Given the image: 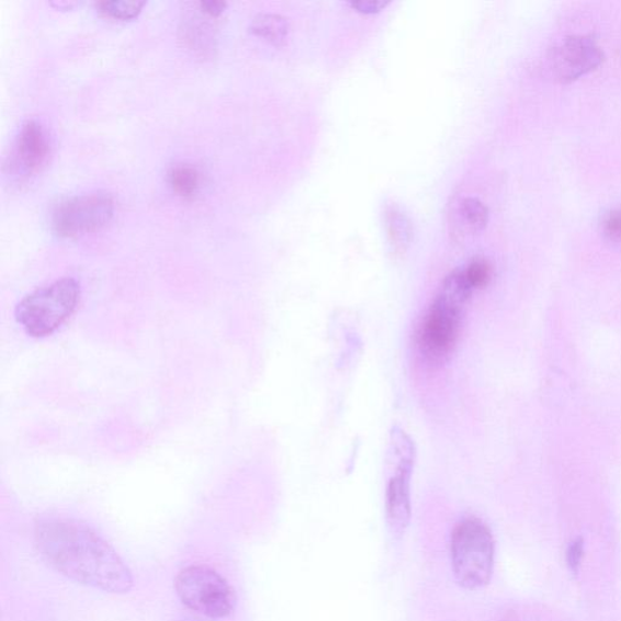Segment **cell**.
I'll return each instance as SVG.
<instances>
[{
    "instance_id": "6da1fadb",
    "label": "cell",
    "mask_w": 621,
    "mask_h": 621,
    "mask_svg": "<svg viewBox=\"0 0 621 621\" xmlns=\"http://www.w3.org/2000/svg\"><path fill=\"white\" fill-rule=\"evenodd\" d=\"M34 538L42 558L66 578L112 594L133 588L128 566L90 527L55 517L41 521Z\"/></svg>"
},
{
    "instance_id": "d6986e66",
    "label": "cell",
    "mask_w": 621,
    "mask_h": 621,
    "mask_svg": "<svg viewBox=\"0 0 621 621\" xmlns=\"http://www.w3.org/2000/svg\"><path fill=\"white\" fill-rule=\"evenodd\" d=\"M389 3L388 2H374V0H365V2H353L350 5L362 14H376L381 13Z\"/></svg>"
},
{
    "instance_id": "5b68a950",
    "label": "cell",
    "mask_w": 621,
    "mask_h": 621,
    "mask_svg": "<svg viewBox=\"0 0 621 621\" xmlns=\"http://www.w3.org/2000/svg\"><path fill=\"white\" fill-rule=\"evenodd\" d=\"M416 444L398 427L389 432L386 462L391 476L386 488V517L391 531L405 533L410 520V478L416 465Z\"/></svg>"
},
{
    "instance_id": "ffe728a7",
    "label": "cell",
    "mask_w": 621,
    "mask_h": 621,
    "mask_svg": "<svg viewBox=\"0 0 621 621\" xmlns=\"http://www.w3.org/2000/svg\"><path fill=\"white\" fill-rule=\"evenodd\" d=\"M199 5L205 15L216 18L224 13L227 3L223 2V0H203Z\"/></svg>"
},
{
    "instance_id": "ba28073f",
    "label": "cell",
    "mask_w": 621,
    "mask_h": 621,
    "mask_svg": "<svg viewBox=\"0 0 621 621\" xmlns=\"http://www.w3.org/2000/svg\"><path fill=\"white\" fill-rule=\"evenodd\" d=\"M603 60V52L591 34L569 36L552 52V70L562 80H572L589 72Z\"/></svg>"
},
{
    "instance_id": "277c9868",
    "label": "cell",
    "mask_w": 621,
    "mask_h": 621,
    "mask_svg": "<svg viewBox=\"0 0 621 621\" xmlns=\"http://www.w3.org/2000/svg\"><path fill=\"white\" fill-rule=\"evenodd\" d=\"M452 562L458 583L468 590L486 586L494 567V539L478 519L460 522L452 535Z\"/></svg>"
},
{
    "instance_id": "e0dca14e",
    "label": "cell",
    "mask_w": 621,
    "mask_h": 621,
    "mask_svg": "<svg viewBox=\"0 0 621 621\" xmlns=\"http://www.w3.org/2000/svg\"><path fill=\"white\" fill-rule=\"evenodd\" d=\"M585 555V543L583 538L575 539L567 550V565L572 573L578 574Z\"/></svg>"
},
{
    "instance_id": "5bb4252c",
    "label": "cell",
    "mask_w": 621,
    "mask_h": 621,
    "mask_svg": "<svg viewBox=\"0 0 621 621\" xmlns=\"http://www.w3.org/2000/svg\"><path fill=\"white\" fill-rule=\"evenodd\" d=\"M201 18L194 16L188 21L183 27V38L191 45L194 50L206 53L212 50L213 29L208 22L200 21Z\"/></svg>"
},
{
    "instance_id": "7a4b0ae2",
    "label": "cell",
    "mask_w": 621,
    "mask_h": 621,
    "mask_svg": "<svg viewBox=\"0 0 621 621\" xmlns=\"http://www.w3.org/2000/svg\"><path fill=\"white\" fill-rule=\"evenodd\" d=\"M473 294L463 270L443 280L417 332L419 354L429 366H442L452 358Z\"/></svg>"
},
{
    "instance_id": "9c48e42d",
    "label": "cell",
    "mask_w": 621,
    "mask_h": 621,
    "mask_svg": "<svg viewBox=\"0 0 621 621\" xmlns=\"http://www.w3.org/2000/svg\"><path fill=\"white\" fill-rule=\"evenodd\" d=\"M49 151V137L43 125L36 120L25 122L15 143L13 157L15 169L20 170L21 174H32L45 163Z\"/></svg>"
},
{
    "instance_id": "52a82bcc",
    "label": "cell",
    "mask_w": 621,
    "mask_h": 621,
    "mask_svg": "<svg viewBox=\"0 0 621 621\" xmlns=\"http://www.w3.org/2000/svg\"><path fill=\"white\" fill-rule=\"evenodd\" d=\"M113 213L114 201L108 192L75 195L56 206L53 213V228L60 237H77L105 226Z\"/></svg>"
},
{
    "instance_id": "8fae6325",
    "label": "cell",
    "mask_w": 621,
    "mask_h": 621,
    "mask_svg": "<svg viewBox=\"0 0 621 621\" xmlns=\"http://www.w3.org/2000/svg\"><path fill=\"white\" fill-rule=\"evenodd\" d=\"M456 222L463 235L478 234L488 224L487 206L477 199H464L458 206Z\"/></svg>"
},
{
    "instance_id": "8992f818",
    "label": "cell",
    "mask_w": 621,
    "mask_h": 621,
    "mask_svg": "<svg viewBox=\"0 0 621 621\" xmlns=\"http://www.w3.org/2000/svg\"><path fill=\"white\" fill-rule=\"evenodd\" d=\"M176 588L183 605L204 617L223 619L235 611L236 596L232 586L210 567L182 569Z\"/></svg>"
},
{
    "instance_id": "9a60e30c",
    "label": "cell",
    "mask_w": 621,
    "mask_h": 621,
    "mask_svg": "<svg viewBox=\"0 0 621 621\" xmlns=\"http://www.w3.org/2000/svg\"><path fill=\"white\" fill-rule=\"evenodd\" d=\"M101 13L113 19L129 20L140 14L145 2L137 0H103L97 4Z\"/></svg>"
},
{
    "instance_id": "ac0fdd59",
    "label": "cell",
    "mask_w": 621,
    "mask_h": 621,
    "mask_svg": "<svg viewBox=\"0 0 621 621\" xmlns=\"http://www.w3.org/2000/svg\"><path fill=\"white\" fill-rule=\"evenodd\" d=\"M603 232L612 239L621 240V208L609 212L603 218Z\"/></svg>"
},
{
    "instance_id": "4fadbf2b",
    "label": "cell",
    "mask_w": 621,
    "mask_h": 621,
    "mask_svg": "<svg viewBox=\"0 0 621 621\" xmlns=\"http://www.w3.org/2000/svg\"><path fill=\"white\" fill-rule=\"evenodd\" d=\"M168 180L172 190L182 197H192L201 185V174L191 165H177L169 170Z\"/></svg>"
},
{
    "instance_id": "2e32d148",
    "label": "cell",
    "mask_w": 621,
    "mask_h": 621,
    "mask_svg": "<svg viewBox=\"0 0 621 621\" xmlns=\"http://www.w3.org/2000/svg\"><path fill=\"white\" fill-rule=\"evenodd\" d=\"M463 271L474 292L486 287L493 278L492 264L488 260L483 258H477L471 261L468 267Z\"/></svg>"
},
{
    "instance_id": "30bf717a",
    "label": "cell",
    "mask_w": 621,
    "mask_h": 621,
    "mask_svg": "<svg viewBox=\"0 0 621 621\" xmlns=\"http://www.w3.org/2000/svg\"><path fill=\"white\" fill-rule=\"evenodd\" d=\"M387 237L396 257H404L410 246L411 227L408 217L397 206H388L385 214Z\"/></svg>"
},
{
    "instance_id": "3957f363",
    "label": "cell",
    "mask_w": 621,
    "mask_h": 621,
    "mask_svg": "<svg viewBox=\"0 0 621 621\" xmlns=\"http://www.w3.org/2000/svg\"><path fill=\"white\" fill-rule=\"evenodd\" d=\"M79 297L76 280L56 281L22 298L16 308L18 321L31 337H49L75 314Z\"/></svg>"
},
{
    "instance_id": "7c38bea8",
    "label": "cell",
    "mask_w": 621,
    "mask_h": 621,
    "mask_svg": "<svg viewBox=\"0 0 621 621\" xmlns=\"http://www.w3.org/2000/svg\"><path fill=\"white\" fill-rule=\"evenodd\" d=\"M252 33L269 41L274 45H281L290 33V24L286 19L278 14H259L251 21Z\"/></svg>"
}]
</instances>
